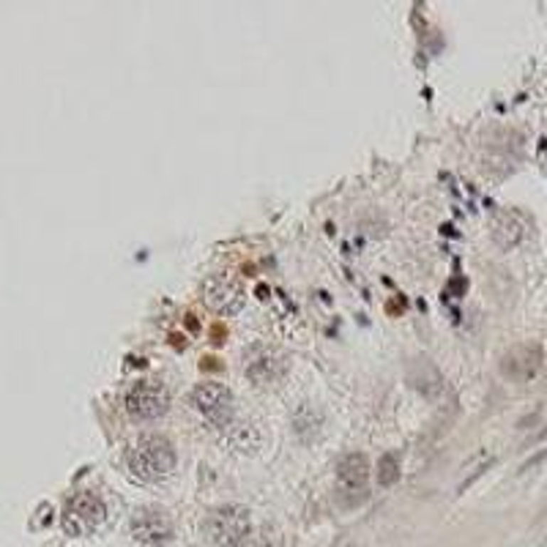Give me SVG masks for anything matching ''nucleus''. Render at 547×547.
Masks as SVG:
<instances>
[{"label":"nucleus","instance_id":"obj_1","mask_svg":"<svg viewBox=\"0 0 547 547\" xmlns=\"http://www.w3.org/2000/svg\"><path fill=\"white\" fill-rule=\"evenodd\" d=\"M176 468V449L161 435H142L129 452V474L137 482H159Z\"/></svg>","mask_w":547,"mask_h":547},{"label":"nucleus","instance_id":"obj_2","mask_svg":"<svg viewBox=\"0 0 547 547\" xmlns=\"http://www.w3.org/2000/svg\"><path fill=\"white\" fill-rule=\"evenodd\" d=\"M206 533L216 547H241L249 542V512L244 506H219L206 520Z\"/></svg>","mask_w":547,"mask_h":547},{"label":"nucleus","instance_id":"obj_3","mask_svg":"<svg viewBox=\"0 0 547 547\" xmlns=\"http://www.w3.org/2000/svg\"><path fill=\"white\" fill-rule=\"evenodd\" d=\"M336 495L345 506H359L370 495V462L364 455H348L336 465Z\"/></svg>","mask_w":547,"mask_h":547},{"label":"nucleus","instance_id":"obj_4","mask_svg":"<svg viewBox=\"0 0 547 547\" xmlns=\"http://www.w3.org/2000/svg\"><path fill=\"white\" fill-rule=\"evenodd\" d=\"M192 405L200 416H206L211 424L216 427H225V424L233 422V413H235V400L230 394L228 386L222 383H200V386L192 391Z\"/></svg>","mask_w":547,"mask_h":547},{"label":"nucleus","instance_id":"obj_5","mask_svg":"<svg viewBox=\"0 0 547 547\" xmlns=\"http://www.w3.org/2000/svg\"><path fill=\"white\" fill-rule=\"evenodd\" d=\"M105 520V504L102 498L93 493L74 495L66 504L63 512V529L69 536H88L90 531H96Z\"/></svg>","mask_w":547,"mask_h":547},{"label":"nucleus","instance_id":"obj_6","mask_svg":"<svg viewBox=\"0 0 547 547\" xmlns=\"http://www.w3.org/2000/svg\"><path fill=\"white\" fill-rule=\"evenodd\" d=\"M126 408L134 419H159L167 413L170 408V394L161 383H154V381H140L134 383L132 391L126 394Z\"/></svg>","mask_w":547,"mask_h":547},{"label":"nucleus","instance_id":"obj_7","mask_svg":"<svg viewBox=\"0 0 547 547\" xmlns=\"http://www.w3.org/2000/svg\"><path fill=\"white\" fill-rule=\"evenodd\" d=\"M132 536L145 547H164L173 539V520L161 509H137L132 517Z\"/></svg>","mask_w":547,"mask_h":547},{"label":"nucleus","instance_id":"obj_8","mask_svg":"<svg viewBox=\"0 0 547 547\" xmlns=\"http://www.w3.org/2000/svg\"><path fill=\"white\" fill-rule=\"evenodd\" d=\"M203 299L219 315H233L241 309L244 304V287L238 280H233L230 274H216L203 285Z\"/></svg>","mask_w":547,"mask_h":547},{"label":"nucleus","instance_id":"obj_9","mask_svg":"<svg viewBox=\"0 0 547 547\" xmlns=\"http://www.w3.org/2000/svg\"><path fill=\"white\" fill-rule=\"evenodd\" d=\"M247 372L257 386H274L285 375V361L280 354H274L268 348H257L255 354L249 356Z\"/></svg>","mask_w":547,"mask_h":547},{"label":"nucleus","instance_id":"obj_10","mask_svg":"<svg viewBox=\"0 0 547 547\" xmlns=\"http://www.w3.org/2000/svg\"><path fill=\"white\" fill-rule=\"evenodd\" d=\"M542 364V348L539 345H520L504 359V370L514 381H529Z\"/></svg>","mask_w":547,"mask_h":547},{"label":"nucleus","instance_id":"obj_11","mask_svg":"<svg viewBox=\"0 0 547 547\" xmlns=\"http://www.w3.org/2000/svg\"><path fill=\"white\" fill-rule=\"evenodd\" d=\"M247 547H282V545H280V536H277V533H268V529H263L260 533L249 536Z\"/></svg>","mask_w":547,"mask_h":547},{"label":"nucleus","instance_id":"obj_12","mask_svg":"<svg viewBox=\"0 0 547 547\" xmlns=\"http://www.w3.org/2000/svg\"><path fill=\"white\" fill-rule=\"evenodd\" d=\"M391 465H394V457L391 455H386L383 457V462H381V474H378V479H381V484H391L394 479H397V471H391Z\"/></svg>","mask_w":547,"mask_h":547}]
</instances>
